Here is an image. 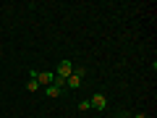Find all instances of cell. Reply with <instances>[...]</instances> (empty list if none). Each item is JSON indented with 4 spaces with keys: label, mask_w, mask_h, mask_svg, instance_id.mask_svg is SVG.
I'll list each match as a JSON object with an SVG mask.
<instances>
[{
    "label": "cell",
    "mask_w": 157,
    "mask_h": 118,
    "mask_svg": "<svg viewBox=\"0 0 157 118\" xmlns=\"http://www.w3.org/2000/svg\"><path fill=\"white\" fill-rule=\"evenodd\" d=\"M71 73H73V63L71 61H60V63H58V68H55V76L58 79H68Z\"/></svg>",
    "instance_id": "6da1fadb"
},
{
    "label": "cell",
    "mask_w": 157,
    "mask_h": 118,
    "mask_svg": "<svg viewBox=\"0 0 157 118\" xmlns=\"http://www.w3.org/2000/svg\"><path fill=\"white\" fill-rule=\"evenodd\" d=\"M55 81V71H37V84L39 87H50Z\"/></svg>",
    "instance_id": "7a4b0ae2"
},
{
    "label": "cell",
    "mask_w": 157,
    "mask_h": 118,
    "mask_svg": "<svg viewBox=\"0 0 157 118\" xmlns=\"http://www.w3.org/2000/svg\"><path fill=\"white\" fill-rule=\"evenodd\" d=\"M89 105H92V110H105L107 108V97L102 95V92H97V95L89 100Z\"/></svg>",
    "instance_id": "3957f363"
},
{
    "label": "cell",
    "mask_w": 157,
    "mask_h": 118,
    "mask_svg": "<svg viewBox=\"0 0 157 118\" xmlns=\"http://www.w3.org/2000/svg\"><path fill=\"white\" fill-rule=\"evenodd\" d=\"M66 87H68V89H78V87H81V79H78L76 73H71V76L66 79Z\"/></svg>",
    "instance_id": "277c9868"
},
{
    "label": "cell",
    "mask_w": 157,
    "mask_h": 118,
    "mask_svg": "<svg viewBox=\"0 0 157 118\" xmlns=\"http://www.w3.org/2000/svg\"><path fill=\"white\" fill-rule=\"evenodd\" d=\"M45 92H47V97H60L63 95V89H60V87H55V84L45 87Z\"/></svg>",
    "instance_id": "5b68a950"
},
{
    "label": "cell",
    "mask_w": 157,
    "mask_h": 118,
    "mask_svg": "<svg viewBox=\"0 0 157 118\" xmlns=\"http://www.w3.org/2000/svg\"><path fill=\"white\" fill-rule=\"evenodd\" d=\"M26 89H29V92H37V89H39L37 79H29V81H26Z\"/></svg>",
    "instance_id": "8992f818"
},
{
    "label": "cell",
    "mask_w": 157,
    "mask_h": 118,
    "mask_svg": "<svg viewBox=\"0 0 157 118\" xmlns=\"http://www.w3.org/2000/svg\"><path fill=\"white\" fill-rule=\"evenodd\" d=\"M78 110H92V105H89V100H81V102H78Z\"/></svg>",
    "instance_id": "52a82bcc"
},
{
    "label": "cell",
    "mask_w": 157,
    "mask_h": 118,
    "mask_svg": "<svg viewBox=\"0 0 157 118\" xmlns=\"http://www.w3.org/2000/svg\"><path fill=\"white\" fill-rule=\"evenodd\" d=\"M134 118H149V116H147V113H136Z\"/></svg>",
    "instance_id": "ba28073f"
},
{
    "label": "cell",
    "mask_w": 157,
    "mask_h": 118,
    "mask_svg": "<svg viewBox=\"0 0 157 118\" xmlns=\"http://www.w3.org/2000/svg\"><path fill=\"white\" fill-rule=\"evenodd\" d=\"M118 118H131V113H121V116H118Z\"/></svg>",
    "instance_id": "9c48e42d"
},
{
    "label": "cell",
    "mask_w": 157,
    "mask_h": 118,
    "mask_svg": "<svg viewBox=\"0 0 157 118\" xmlns=\"http://www.w3.org/2000/svg\"><path fill=\"white\" fill-rule=\"evenodd\" d=\"M110 118H113V116H110Z\"/></svg>",
    "instance_id": "30bf717a"
}]
</instances>
